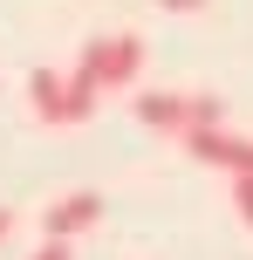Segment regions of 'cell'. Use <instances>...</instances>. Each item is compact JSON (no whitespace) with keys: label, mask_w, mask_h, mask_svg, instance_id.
<instances>
[{"label":"cell","mask_w":253,"mask_h":260,"mask_svg":"<svg viewBox=\"0 0 253 260\" xmlns=\"http://www.w3.org/2000/svg\"><path fill=\"white\" fill-rule=\"evenodd\" d=\"M76 76L89 82L96 96H123V89H137V76H144V41H137V35H96V41H82Z\"/></svg>","instance_id":"1"},{"label":"cell","mask_w":253,"mask_h":260,"mask_svg":"<svg viewBox=\"0 0 253 260\" xmlns=\"http://www.w3.org/2000/svg\"><path fill=\"white\" fill-rule=\"evenodd\" d=\"M96 103H103V96H96L76 69H68V76H55V69H34V76H27V110H34L41 123H89Z\"/></svg>","instance_id":"2"},{"label":"cell","mask_w":253,"mask_h":260,"mask_svg":"<svg viewBox=\"0 0 253 260\" xmlns=\"http://www.w3.org/2000/svg\"><path fill=\"white\" fill-rule=\"evenodd\" d=\"M137 117L151 130H171V137H185V130H205V123H226V103L205 89H151L137 96Z\"/></svg>","instance_id":"3"},{"label":"cell","mask_w":253,"mask_h":260,"mask_svg":"<svg viewBox=\"0 0 253 260\" xmlns=\"http://www.w3.org/2000/svg\"><path fill=\"white\" fill-rule=\"evenodd\" d=\"M185 151L199 157V165H212V171H233V178H253V137H240V130H226V123L185 130Z\"/></svg>","instance_id":"4"},{"label":"cell","mask_w":253,"mask_h":260,"mask_svg":"<svg viewBox=\"0 0 253 260\" xmlns=\"http://www.w3.org/2000/svg\"><path fill=\"white\" fill-rule=\"evenodd\" d=\"M96 219H103V192H62L41 212V233L48 240H76V233H89Z\"/></svg>","instance_id":"5"},{"label":"cell","mask_w":253,"mask_h":260,"mask_svg":"<svg viewBox=\"0 0 253 260\" xmlns=\"http://www.w3.org/2000/svg\"><path fill=\"white\" fill-rule=\"evenodd\" d=\"M233 206H240V219L253 226V178H233Z\"/></svg>","instance_id":"6"},{"label":"cell","mask_w":253,"mask_h":260,"mask_svg":"<svg viewBox=\"0 0 253 260\" xmlns=\"http://www.w3.org/2000/svg\"><path fill=\"white\" fill-rule=\"evenodd\" d=\"M27 260H68V240H48L41 253H27Z\"/></svg>","instance_id":"7"},{"label":"cell","mask_w":253,"mask_h":260,"mask_svg":"<svg viewBox=\"0 0 253 260\" xmlns=\"http://www.w3.org/2000/svg\"><path fill=\"white\" fill-rule=\"evenodd\" d=\"M158 7H164V14H199L205 0H158Z\"/></svg>","instance_id":"8"},{"label":"cell","mask_w":253,"mask_h":260,"mask_svg":"<svg viewBox=\"0 0 253 260\" xmlns=\"http://www.w3.org/2000/svg\"><path fill=\"white\" fill-rule=\"evenodd\" d=\"M7 233H14V212H7V206H0V240H7Z\"/></svg>","instance_id":"9"}]
</instances>
